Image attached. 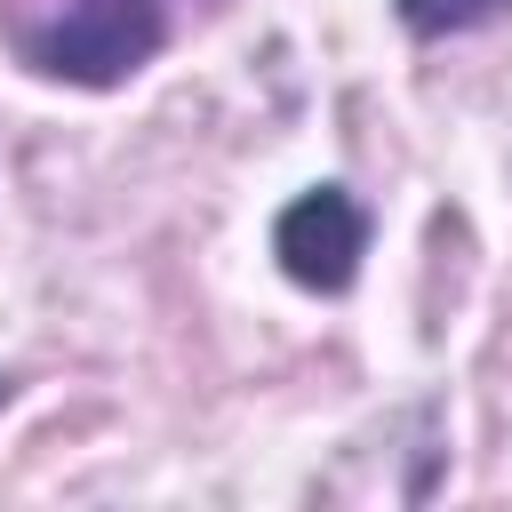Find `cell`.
Here are the masks:
<instances>
[{
	"instance_id": "cell-4",
	"label": "cell",
	"mask_w": 512,
	"mask_h": 512,
	"mask_svg": "<svg viewBox=\"0 0 512 512\" xmlns=\"http://www.w3.org/2000/svg\"><path fill=\"white\" fill-rule=\"evenodd\" d=\"M16 392H24V384H16V376H0V408H8V400H16Z\"/></svg>"
},
{
	"instance_id": "cell-3",
	"label": "cell",
	"mask_w": 512,
	"mask_h": 512,
	"mask_svg": "<svg viewBox=\"0 0 512 512\" xmlns=\"http://www.w3.org/2000/svg\"><path fill=\"white\" fill-rule=\"evenodd\" d=\"M400 8V24L416 32V40H448V32H472V24H488L504 0H392Z\"/></svg>"
},
{
	"instance_id": "cell-2",
	"label": "cell",
	"mask_w": 512,
	"mask_h": 512,
	"mask_svg": "<svg viewBox=\"0 0 512 512\" xmlns=\"http://www.w3.org/2000/svg\"><path fill=\"white\" fill-rule=\"evenodd\" d=\"M272 256L296 288L312 296H344L360 280V256H368V216L344 184H312L296 192L280 216H272Z\"/></svg>"
},
{
	"instance_id": "cell-1",
	"label": "cell",
	"mask_w": 512,
	"mask_h": 512,
	"mask_svg": "<svg viewBox=\"0 0 512 512\" xmlns=\"http://www.w3.org/2000/svg\"><path fill=\"white\" fill-rule=\"evenodd\" d=\"M16 56L64 88H120L168 40V0H24Z\"/></svg>"
}]
</instances>
